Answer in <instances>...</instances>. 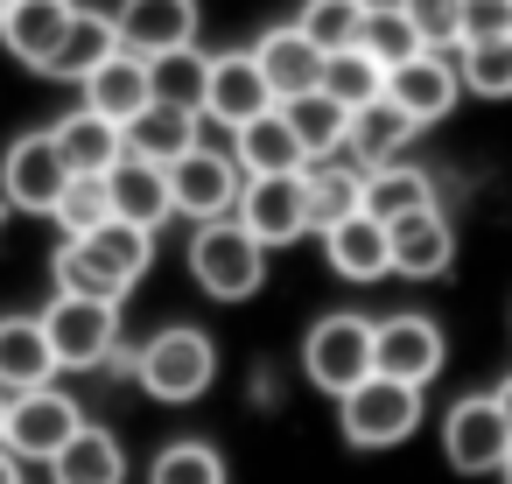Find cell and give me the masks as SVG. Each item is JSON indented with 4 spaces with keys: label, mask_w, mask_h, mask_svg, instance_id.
I'll list each match as a JSON object with an SVG mask.
<instances>
[{
    "label": "cell",
    "mask_w": 512,
    "mask_h": 484,
    "mask_svg": "<svg viewBox=\"0 0 512 484\" xmlns=\"http://www.w3.org/2000/svg\"><path fill=\"white\" fill-rule=\"evenodd\" d=\"M148 267H155V232L106 218L99 232H85V239H64V246H57L50 281H57V295H85V302H127V288H134Z\"/></svg>",
    "instance_id": "cell-1"
},
{
    "label": "cell",
    "mask_w": 512,
    "mask_h": 484,
    "mask_svg": "<svg viewBox=\"0 0 512 484\" xmlns=\"http://www.w3.org/2000/svg\"><path fill=\"white\" fill-rule=\"evenodd\" d=\"M134 379H141L148 400L190 407V400H204L211 379H218V344H211L197 323H169V330H155V337L134 351Z\"/></svg>",
    "instance_id": "cell-2"
},
{
    "label": "cell",
    "mask_w": 512,
    "mask_h": 484,
    "mask_svg": "<svg viewBox=\"0 0 512 484\" xmlns=\"http://www.w3.org/2000/svg\"><path fill=\"white\" fill-rule=\"evenodd\" d=\"M190 281L211 302H246L267 281V246L239 225V218H211L190 232Z\"/></svg>",
    "instance_id": "cell-3"
},
{
    "label": "cell",
    "mask_w": 512,
    "mask_h": 484,
    "mask_svg": "<svg viewBox=\"0 0 512 484\" xmlns=\"http://www.w3.org/2000/svg\"><path fill=\"white\" fill-rule=\"evenodd\" d=\"M302 372L330 400H344L351 386H365L372 379V316H351V309L316 316L309 337H302Z\"/></svg>",
    "instance_id": "cell-4"
},
{
    "label": "cell",
    "mask_w": 512,
    "mask_h": 484,
    "mask_svg": "<svg viewBox=\"0 0 512 484\" xmlns=\"http://www.w3.org/2000/svg\"><path fill=\"white\" fill-rule=\"evenodd\" d=\"M43 337L57 372H99L120 351V302H85V295H57L43 309Z\"/></svg>",
    "instance_id": "cell-5"
},
{
    "label": "cell",
    "mask_w": 512,
    "mask_h": 484,
    "mask_svg": "<svg viewBox=\"0 0 512 484\" xmlns=\"http://www.w3.org/2000/svg\"><path fill=\"white\" fill-rule=\"evenodd\" d=\"M78 428H85V407H78L64 386H29V393H8L0 449H8L15 463H50Z\"/></svg>",
    "instance_id": "cell-6"
},
{
    "label": "cell",
    "mask_w": 512,
    "mask_h": 484,
    "mask_svg": "<svg viewBox=\"0 0 512 484\" xmlns=\"http://www.w3.org/2000/svg\"><path fill=\"white\" fill-rule=\"evenodd\" d=\"M337 428L351 449H393L421 428V386H400V379H365L337 400Z\"/></svg>",
    "instance_id": "cell-7"
},
{
    "label": "cell",
    "mask_w": 512,
    "mask_h": 484,
    "mask_svg": "<svg viewBox=\"0 0 512 484\" xmlns=\"http://www.w3.org/2000/svg\"><path fill=\"white\" fill-rule=\"evenodd\" d=\"M239 190H246V176H239L232 148H211V141H197L190 155H176V162H169V204H176V218H190V225L232 218Z\"/></svg>",
    "instance_id": "cell-8"
},
{
    "label": "cell",
    "mask_w": 512,
    "mask_h": 484,
    "mask_svg": "<svg viewBox=\"0 0 512 484\" xmlns=\"http://www.w3.org/2000/svg\"><path fill=\"white\" fill-rule=\"evenodd\" d=\"M449 365V344H442V323L435 316H414V309H400V316H379L372 323V372L379 379H400V386H435V372Z\"/></svg>",
    "instance_id": "cell-9"
},
{
    "label": "cell",
    "mask_w": 512,
    "mask_h": 484,
    "mask_svg": "<svg viewBox=\"0 0 512 484\" xmlns=\"http://www.w3.org/2000/svg\"><path fill=\"white\" fill-rule=\"evenodd\" d=\"M64 183H71V169H64V155H57L50 127L8 141V155H0V204H8V211L50 218V204L64 197Z\"/></svg>",
    "instance_id": "cell-10"
},
{
    "label": "cell",
    "mask_w": 512,
    "mask_h": 484,
    "mask_svg": "<svg viewBox=\"0 0 512 484\" xmlns=\"http://www.w3.org/2000/svg\"><path fill=\"white\" fill-rule=\"evenodd\" d=\"M505 449H512V428H505V414H498L491 393H463V400L442 414V456H449V470H463V477L498 470Z\"/></svg>",
    "instance_id": "cell-11"
},
{
    "label": "cell",
    "mask_w": 512,
    "mask_h": 484,
    "mask_svg": "<svg viewBox=\"0 0 512 484\" xmlns=\"http://www.w3.org/2000/svg\"><path fill=\"white\" fill-rule=\"evenodd\" d=\"M78 22V0H8V15H0V50H8L22 71H50L64 36Z\"/></svg>",
    "instance_id": "cell-12"
},
{
    "label": "cell",
    "mask_w": 512,
    "mask_h": 484,
    "mask_svg": "<svg viewBox=\"0 0 512 484\" xmlns=\"http://www.w3.org/2000/svg\"><path fill=\"white\" fill-rule=\"evenodd\" d=\"M260 113H274V85L260 78L253 50H218L211 57V78H204V120L225 127V134H239Z\"/></svg>",
    "instance_id": "cell-13"
},
{
    "label": "cell",
    "mask_w": 512,
    "mask_h": 484,
    "mask_svg": "<svg viewBox=\"0 0 512 484\" xmlns=\"http://www.w3.org/2000/svg\"><path fill=\"white\" fill-rule=\"evenodd\" d=\"M232 218L274 253V246H295L309 232V204H302V176H246Z\"/></svg>",
    "instance_id": "cell-14"
},
{
    "label": "cell",
    "mask_w": 512,
    "mask_h": 484,
    "mask_svg": "<svg viewBox=\"0 0 512 484\" xmlns=\"http://www.w3.org/2000/svg\"><path fill=\"white\" fill-rule=\"evenodd\" d=\"M197 0H120L113 8V36L120 50L134 57H169V50H190L197 43Z\"/></svg>",
    "instance_id": "cell-15"
},
{
    "label": "cell",
    "mask_w": 512,
    "mask_h": 484,
    "mask_svg": "<svg viewBox=\"0 0 512 484\" xmlns=\"http://www.w3.org/2000/svg\"><path fill=\"white\" fill-rule=\"evenodd\" d=\"M386 99L414 120V127H435V120H449L456 113V99H463V78H456V57H442V50H421V57H407L400 71H386Z\"/></svg>",
    "instance_id": "cell-16"
},
{
    "label": "cell",
    "mask_w": 512,
    "mask_h": 484,
    "mask_svg": "<svg viewBox=\"0 0 512 484\" xmlns=\"http://www.w3.org/2000/svg\"><path fill=\"white\" fill-rule=\"evenodd\" d=\"M386 246H393V274L400 281H442L456 267V225L449 211H414V218H393L386 225Z\"/></svg>",
    "instance_id": "cell-17"
},
{
    "label": "cell",
    "mask_w": 512,
    "mask_h": 484,
    "mask_svg": "<svg viewBox=\"0 0 512 484\" xmlns=\"http://www.w3.org/2000/svg\"><path fill=\"white\" fill-rule=\"evenodd\" d=\"M106 204H113L120 225L162 232V225L176 218V204H169V169H162V162H141V155H120V162L106 169Z\"/></svg>",
    "instance_id": "cell-18"
},
{
    "label": "cell",
    "mask_w": 512,
    "mask_h": 484,
    "mask_svg": "<svg viewBox=\"0 0 512 484\" xmlns=\"http://www.w3.org/2000/svg\"><path fill=\"white\" fill-rule=\"evenodd\" d=\"M414 134H421V127H414V120H407V113H400V106L379 92L372 106H358V113H351L344 162H351V169H365V176H372V169H393V162H407Z\"/></svg>",
    "instance_id": "cell-19"
},
{
    "label": "cell",
    "mask_w": 512,
    "mask_h": 484,
    "mask_svg": "<svg viewBox=\"0 0 512 484\" xmlns=\"http://www.w3.org/2000/svg\"><path fill=\"white\" fill-rule=\"evenodd\" d=\"M85 99L78 106H92L99 120H113V127H127L134 113H148L155 106V78H148V57H134V50H113L85 85H78Z\"/></svg>",
    "instance_id": "cell-20"
},
{
    "label": "cell",
    "mask_w": 512,
    "mask_h": 484,
    "mask_svg": "<svg viewBox=\"0 0 512 484\" xmlns=\"http://www.w3.org/2000/svg\"><path fill=\"white\" fill-rule=\"evenodd\" d=\"M253 64H260V78L274 85V106H281V99H302V92L323 85V50H316L295 22L267 29V36L253 43Z\"/></svg>",
    "instance_id": "cell-21"
},
{
    "label": "cell",
    "mask_w": 512,
    "mask_h": 484,
    "mask_svg": "<svg viewBox=\"0 0 512 484\" xmlns=\"http://www.w3.org/2000/svg\"><path fill=\"white\" fill-rule=\"evenodd\" d=\"M232 162H239V176H302L309 169V155H302V141H295V127H288L281 106L260 113V120H246L232 134Z\"/></svg>",
    "instance_id": "cell-22"
},
{
    "label": "cell",
    "mask_w": 512,
    "mask_h": 484,
    "mask_svg": "<svg viewBox=\"0 0 512 484\" xmlns=\"http://www.w3.org/2000/svg\"><path fill=\"white\" fill-rule=\"evenodd\" d=\"M316 239H323L330 267H337L344 281H358V288H372V281H386V274H393L386 225H379V218H365V211H351L344 225H330V232H316Z\"/></svg>",
    "instance_id": "cell-23"
},
{
    "label": "cell",
    "mask_w": 512,
    "mask_h": 484,
    "mask_svg": "<svg viewBox=\"0 0 512 484\" xmlns=\"http://www.w3.org/2000/svg\"><path fill=\"white\" fill-rule=\"evenodd\" d=\"M50 141H57V155H64L71 176H106V169L127 155V134H120L113 120H99L92 106H71V113L50 127Z\"/></svg>",
    "instance_id": "cell-24"
},
{
    "label": "cell",
    "mask_w": 512,
    "mask_h": 484,
    "mask_svg": "<svg viewBox=\"0 0 512 484\" xmlns=\"http://www.w3.org/2000/svg\"><path fill=\"white\" fill-rule=\"evenodd\" d=\"M29 386H57L43 316H0V393H29Z\"/></svg>",
    "instance_id": "cell-25"
},
{
    "label": "cell",
    "mask_w": 512,
    "mask_h": 484,
    "mask_svg": "<svg viewBox=\"0 0 512 484\" xmlns=\"http://www.w3.org/2000/svg\"><path fill=\"white\" fill-rule=\"evenodd\" d=\"M50 484H127V449L113 428L85 421L57 456H50Z\"/></svg>",
    "instance_id": "cell-26"
},
{
    "label": "cell",
    "mask_w": 512,
    "mask_h": 484,
    "mask_svg": "<svg viewBox=\"0 0 512 484\" xmlns=\"http://www.w3.org/2000/svg\"><path fill=\"white\" fill-rule=\"evenodd\" d=\"M302 204H309V232L344 225L351 211H365V169H351L344 155L309 162V169H302Z\"/></svg>",
    "instance_id": "cell-27"
},
{
    "label": "cell",
    "mask_w": 512,
    "mask_h": 484,
    "mask_svg": "<svg viewBox=\"0 0 512 484\" xmlns=\"http://www.w3.org/2000/svg\"><path fill=\"white\" fill-rule=\"evenodd\" d=\"M197 127H204V113H183V106H148V113H134L120 134H127V155H141V162H176V155H190L197 148Z\"/></svg>",
    "instance_id": "cell-28"
},
{
    "label": "cell",
    "mask_w": 512,
    "mask_h": 484,
    "mask_svg": "<svg viewBox=\"0 0 512 484\" xmlns=\"http://www.w3.org/2000/svg\"><path fill=\"white\" fill-rule=\"evenodd\" d=\"M435 176L414 169V162H393V169H372L365 176V218L393 225V218H414V211H435Z\"/></svg>",
    "instance_id": "cell-29"
},
{
    "label": "cell",
    "mask_w": 512,
    "mask_h": 484,
    "mask_svg": "<svg viewBox=\"0 0 512 484\" xmlns=\"http://www.w3.org/2000/svg\"><path fill=\"white\" fill-rule=\"evenodd\" d=\"M120 50V36H113V15H99V8H78V22H71V36H64V50H57V64L43 71L50 85H85L106 57Z\"/></svg>",
    "instance_id": "cell-30"
},
{
    "label": "cell",
    "mask_w": 512,
    "mask_h": 484,
    "mask_svg": "<svg viewBox=\"0 0 512 484\" xmlns=\"http://www.w3.org/2000/svg\"><path fill=\"white\" fill-rule=\"evenodd\" d=\"M281 113H288V127H295V141H302V155L309 162H330V155H344V134H351V113L316 85V92H302V99H281Z\"/></svg>",
    "instance_id": "cell-31"
},
{
    "label": "cell",
    "mask_w": 512,
    "mask_h": 484,
    "mask_svg": "<svg viewBox=\"0 0 512 484\" xmlns=\"http://www.w3.org/2000/svg\"><path fill=\"white\" fill-rule=\"evenodd\" d=\"M358 50H365L379 71H400V64L421 57L428 43H421V29L400 15V0H372V15H365V29H358Z\"/></svg>",
    "instance_id": "cell-32"
},
{
    "label": "cell",
    "mask_w": 512,
    "mask_h": 484,
    "mask_svg": "<svg viewBox=\"0 0 512 484\" xmlns=\"http://www.w3.org/2000/svg\"><path fill=\"white\" fill-rule=\"evenodd\" d=\"M365 15H372V0H302L295 29H302V36H309L323 57H337V50H358Z\"/></svg>",
    "instance_id": "cell-33"
},
{
    "label": "cell",
    "mask_w": 512,
    "mask_h": 484,
    "mask_svg": "<svg viewBox=\"0 0 512 484\" xmlns=\"http://www.w3.org/2000/svg\"><path fill=\"white\" fill-rule=\"evenodd\" d=\"M456 78L470 99H512V36L456 43Z\"/></svg>",
    "instance_id": "cell-34"
},
{
    "label": "cell",
    "mask_w": 512,
    "mask_h": 484,
    "mask_svg": "<svg viewBox=\"0 0 512 484\" xmlns=\"http://www.w3.org/2000/svg\"><path fill=\"white\" fill-rule=\"evenodd\" d=\"M148 78H155V99L162 106H183V113H204V78H211V57L190 43V50H169V57H148Z\"/></svg>",
    "instance_id": "cell-35"
},
{
    "label": "cell",
    "mask_w": 512,
    "mask_h": 484,
    "mask_svg": "<svg viewBox=\"0 0 512 484\" xmlns=\"http://www.w3.org/2000/svg\"><path fill=\"white\" fill-rule=\"evenodd\" d=\"M323 92H330L344 113H358V106H372V99L386 92V71H379L365 50H337V57H323Z\"/></svg>",
    "instance_id": "cell-36"
},
{
    "label": "cell",
    "mask_w": 512,
    "mask_h": 484,
    "mask_svg": "<svg viewBox=\"0 0 512 484\" xmlns=\"http://www.w3.org/2000/svg\"><path fill=\"white\" fill-rule=\"evenodd\" d=\"M106 218H113V204H106V176H71L64 197L50 204V225H57L64 239H85V232H99Z\"/></svg>",
    "instance_id": "cell-37"
},
{
    "label": "cell",
    "mask_w": 512,
    "mask_h": 484,
    "mask_svg": "<svg viewBox=\"0 0 512 484\" xmlns=\"http://www.w3.org/2000/svg\"><path fill=\"white\" fill-rule=\"evenodd\" d=\"M148 484H225V456L211 449V442H169V449H155V463H148Z\"/></svg>",
    "instance_id": "cell-38"
},
{
    "label": "cell",
    "mask_w": 512,
    "mask_h": 484,
    "mask_svg": "<svg viewBox=\"0 0 512 484\" xmlns=\"http://www.w3.org/2000/svg\"><path fill=\"white\" fill-rule=\"evenodd\" d=\"M400 15L421 29L428 50H456V22H463V0H400Z\"/></svg>",
    "instance_id": "cell-39"
},
{
    "label": "cell",
    "mask_w": 512,
    "mask_h": 484,
    "mask_svg": "<svg viewBox=\"0 0 512 484\" xmlns=\"http://www.w3.org/2000/svg\"><path fill=\"white\" fill-rule=\"evenodd\" d=\"M484 36H512V0H463L456 43H484Z\"/></svg>",
    "instance_id": "cell-40"
},
{
    "label": "cell",
    "mask_w": 512,
    "mask_h": 484,
    "mask_svg": "<svg viewBox=\"0 0 512 484\" xmlns=\"http://www.w3.org/2000/svg\"><path fill=\"white\" fill-rule=\"evenodd\" d=\"M491 400H498V414H505V428H512V379H498V386H491Z\"/></svg>",
    "instance_id": "cell-41"
},
{
    "label": "cell",
    "mask_w": 512,
    "mask_h": 484,
    "mask_svg": "<svg viewBox=\"0 0 512 484\" xmlns=\"http://www.w3.org/2000/svg\"><path fill=\"white\" fill-rule=\"evenodd\" d=\"M0 484H22V463H15L8 449H0Z\"/></svg>",
    "instance_id": "cell-42"
},
{
    "label": "cell",
    "mask_w": 512,
    "mask_h": 484,
    "mask_svg": "<svg viewBox=\"0 0 512 484\" xmlns=\"http://www.w3.org/2000/svg\"><path fill=\"white\" fill-rule=\"evenodd\" d=\"M498 477H505V484H512V449H505V463H498Z\"/></svg>",
    "instance_id": "cell-43"
},
{
    "label": "cell",
    "mask_w": 512,
    "mask_h": 484,
    "mask_svg": "<svg viewBox=\"0 0 512 484\" xmlns=\"http://www.w3.org/2000/svg\"><path fill=\"white\" fill-rule=\"evenodd\" d=\"M0 421H8V393H0Z\"/></svg>",
    "instance_id": "cell-44"
},
{
    "label": "cell",
    "mask_w": 512,
    "mask_h": 484,
    "mask_svg": "<svg viewBox=\"0 0 512 484\" xmlns=\"http://www.w3.org/2000/svg\"><path fill=\"white\" fill-rule=\"evenodd\" d=\"M0 225H8V204H0Z\"/></svg>",
    "instance_id": "cell-45"
},
{
    "label": "cell",
    "mask_w": 512,
    "mask_h": 484,
    "mask_svg": "<svg viewBox=\"0 0 512 484\" xmlns=\"http://www.w3.org/2000/svg\"><path fill=\"white\" fill-rule=\"evenodd\" d=\"M0 8H8V0H0Z\"/></svg>",
    "instance_id": "cell-46"
},
{
    "label": "cell",
    "mask_w": 512,
    "mask_h": 484,
    "mask_svg": "<svg viewBox=\"0 0 512 484\" xmlns=\"http://www.w3.org/2000/svg\"><path fill=\"white\" fill-rule=\"evenodd\" d=\"M0 15H8V8H0Z\"/></svg>",
    "instance_id": "cell-47"
}]
</instances>
